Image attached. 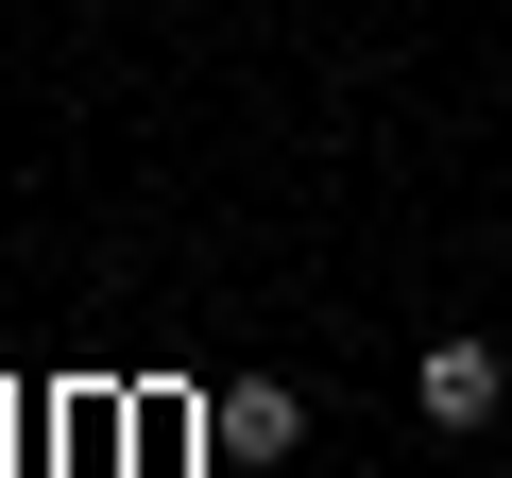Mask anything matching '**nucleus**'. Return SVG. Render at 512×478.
Returning <instances> with one entry per match:
<instances>
[{
  "mask_svg": "<svg viewBox=\"0 0 512 478\" xmlns=\"http://www.w3.org/2000/svg\"><path fill=\"white\" fill-rule=\"evenodd\" d=\"M410 393H427V427H495V393H512V376H495V342H427V376H410Z\"/></svg>",
  "mask_w": 512,
  "mask_h": 478,
  "instance_id": "f257e3e1",
  "label": "nucleus"
},
{
  "mask_svg": "<svg viewBox=\"0 0 512 478\" xmlns=\"http://www.w3.org/2000/svg\"><path fill=\"white\" fill-rule=\"evenodd\" d=\"M205 444H222V461H274V444H308V410L256 376V393H222V410H205Z\"/></svg>",
  "mask_w": 512,
  "mask_h": 478,
  "instance_id": "f03ea898",
  "label": "nucleus"
}]
</instances>
